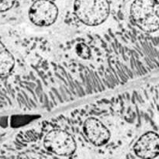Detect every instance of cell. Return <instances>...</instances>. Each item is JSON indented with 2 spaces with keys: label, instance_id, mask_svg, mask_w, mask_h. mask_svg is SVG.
Instances as JSON below:
<instances>
[{
  "label": "cell",
  "instance_id": "cell-2",
  "mask_svg": "<svg viewBox=\"0 0 159 159\" xmlns=\"http://www.w3.org/2000/svg\"><path fill=\"white\" fill-rule=\"evenodd\" d=\"M107 0H75L74 12L81 22L88 26H97L103 23L110 14Z\"/></svg>",
  "mask_w": 159,
  "mask_h": 159
},
{
  "label": "cell",
  "instance_id": "cell-1",
  "mask_svg": "<svg viewBox=\"0 0 159 159\" xmlns=\"http://www.w3.org/2000/svg\"><path fill=\"white\" fill-rule=\"evenodd\" d=\"M130 16L143 31L155 32L159 29V2L157 0H134L130 7Z\"/></svg>",
  "mask_w": 159,
  "mask_h": 159
},
{
  "label": "cell",
  "instance_id": "cell-8",
  "mask_svg": "<svg viewBox=\"0 0 159 159\" xmlns=\"http://www.w3.org/2000/svg\"><path fill=\"white\" fill-rule=\"evenodd\" d=\"M76 53L80 57L83 59L89 58L91 56L90 48L84 43H79L76 45Z\"/></svg>",
  "mask_w": 159,
  "mask_h": 159
},
{
  "label": "cell",
  "instance_id": "cell-7",
  "mask_svg": "<svg viewBox=\"0 0 159 159\" xmlns=\"http://www.w3.org/2000/svg\"><path fill=\"white\" fill-rule=\"evenodd\" d=\"M15 60L13 56L0 41V75H8L13 68Z\"/></svg>",
  "mask_w": 159,
  "mask_h": 159
},
{
  "label": "cell",
  "instance_id": "cell-9",
  "mask_svg": "<svg viewBox=\"0 0 159 159\" xmlns=\"http://www.w3.org/2000/svg\"><path fill=\"white\" fill-rule=\"evenodd\" d=\"M16 0H0V12H5L13 6Z\"/></svg>",
  "mask_w": 159,
  "mask_h": 159
},
{
  "label": "cell",
  "instance_id": "cell-6",
  "mask_svg": "<svg viewBox=\"0 0 159 159\" xmlns=\"http://www.w3.org/2000/svg\"><path fill=\"white\" fill-rule=\"evenodd\" d=\"M84 133L89 141L96 146H102L110 138V133L105 125L96 118H89L84 124Z\"/></svg>",
  "mask_w": 159,
  "mask_h": 159
},
{
  "label": "cell",
  "instance_id": "cell-5",
  "mask_svg": "<svg viewBox=\"0 0 159 159\" xmlns=\"http://www.w3.org/2000/svg\"><path fill=\"white\" fill-rule=\"evenodd\" d=\"M134 151L139 158H156L159 155V135L152 131L143 134L135 143Z\"/></svg>",
  "mask_w": 159,
  "mask_h": 159
},
{
  "label": "cell",
  "instance_id": "cell-3",
  "mask_svg": "<svg viewBox=\"0 0 159 159\" xmlns=\"http://www.w3.org/2000/svg\"><path fill=\"white\" fill-rule=\"evenodd\" d=\"M46 149L57 155H71L75 152L76 143L70 134L62 130H53L43 140Z\"/></svg>",
  "mask_w": 159,
  "mask_h": 159
},
{
  "label": "cell",
  "instance_id": "cell-4",
  "mask_svg": "<svg viewBox=\"0 0 159 159\" xmlns=\"http://www.w3.org/2000/svg\"><path fill=\"white\" fill-rule=\"evenodd\" d=\"M28 14L34 24L38 26H48L56 21L58 9L49 0H37L30 6Z\"/></svg>",
  "mask_w": 159,
  "mask_h": 159
}]
</instances>
